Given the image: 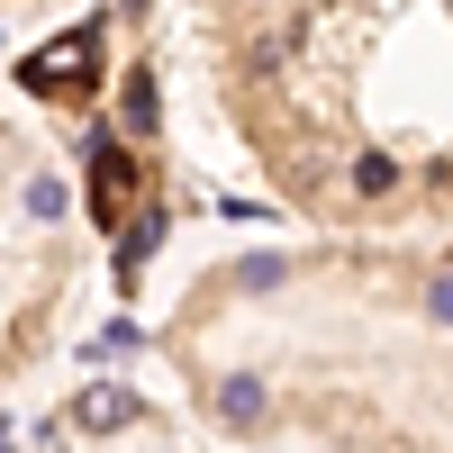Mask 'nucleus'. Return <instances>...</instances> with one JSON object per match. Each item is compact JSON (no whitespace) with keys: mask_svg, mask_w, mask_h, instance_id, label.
<instances>
[{"mask_svg":"<svg viewBox=\"0 0 453 453\" xmlns=\"http://www.w3.org/2000/svg\"><path fill=\"white\" fill-rule=\"evenodd\" d=\"M164 363L254 453H453V236L226 254L173 299Z\"/></svg>","mask_w":453,"mask_h":453,"instance_id":"obj_1","label":"nucleus"},{"mask_svg":"<svg viewBox=\"0 0 453 453\" xmlns=\"http://www.w3.org/2000/svg\"><path fill=\"white\" fill-rule=\"evenodd\" d=\"M218 127L318 236H453V0H191Z\"/></svg>","mask_w":453,"mask_h":453,"instance_id":"obj_2","label":"nucleus"},{"mask_svg":"<svg viewBox=\"0 0 453 453\" xmlns=\"http://www.w3.org/2000/svg\"><path fill=\"white\" fill-rule=\"evenodd\" d=\"M100 218L82 173L36 127L0 119V390L46 372L100 290Z\"/></svg>","mask_w":453,"mask_h":453,"instance_id":"obj_3","label":"nucleus"},{"mask_svg":"<svg viewBox=\"0 0 453 453\" xmlns=\"http://www.w3.org/2000/svg\"><path fill=\"white\" fill-rule=\"evenodd\" d=\"M46 10H64V0H0V27H19V19H46Z\"/></svg>","mask_w":453,"mask_h":453,"instance_id":"obj_4","label":"nucleus"}]
</instances>
